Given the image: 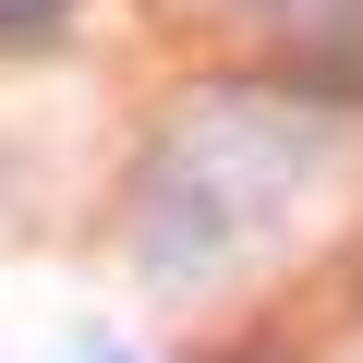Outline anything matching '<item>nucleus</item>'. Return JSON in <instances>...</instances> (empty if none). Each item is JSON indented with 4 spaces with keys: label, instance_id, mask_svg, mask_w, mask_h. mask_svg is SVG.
Instances as JSON below:
<instances>
[{
    "label": "nucleus",
    "instance_id": "f257e3e1",
    "mask_svg": "<svg viewBox=\"0 0 363 363\" xmlns=\"http://www.w3.org/2000/svg\"><path fill=\"white\" fill-rule=\"evenodd\" d=\"M327 121L291 97H194L133 169V267L157 291H218L230 267H255L327 182Z\"/></svg>",
    "mask_w": 363,
    "mask_h": 363
},
{
    "label": "nucleus",
    "instance_id": "f03ea898",
    "mask_svg": "<svg viewBox=\"0 0 363 363\" xmlns=\"http://www.w3.org/2000/svg\"><path fill=\"white\" fill-rule=\"evenodd\" d=\"M61 13H73V0H0V37H49Z\"/></svg>",
    "mask_w": 363,
    "mask_h": 363
},
{
    "label": "nucleus",
    "instance_id": "7ed1b4c3",
    "mask_svg": "<svg viewBox=\"0 0 363 363\" xmlns=\"http://www.w3.org/2000/svg\"><path fill=\"white\" fill-rule=\"evenodd\" d=\"M85 363H145V351H121V339H85Z\"/></svg>",
    "mask_w": 363,
    "mask_h": 363
}]
</instances>
